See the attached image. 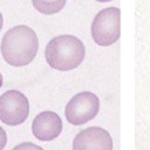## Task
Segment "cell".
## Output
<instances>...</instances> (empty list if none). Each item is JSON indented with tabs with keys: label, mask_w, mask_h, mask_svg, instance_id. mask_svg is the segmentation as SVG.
<instances>
[{
	"label": "cell",
	"mask_w": 150,
	"mask_h": 150,
	"mask_svg": "<svg viewBox=\"0 0 150 150\" xmlns=\"http://www.w3.org/2000/svg\"><path fill=\"white\" fill-rule=\"evenodd\" d=\"M0 49L4 60L9 66H27L35 59L38 54V36L28 26H15L8 29L4 35Z\"/></svg>",
	"instance_id": "1"
},
{
	"label": "cell",
	"mask_w": 150,
	"mask_h": 150,
	"mask_svg": "<svg viewBox=\"0 0 150 150\" xmlns=\"http://www.w3.org/2000/svg\"><path fill=\"white\" fill-rule=\"evenodd\" d=\"M45 53L46 61L53 69L67 71L82 63L86 56V48L76 36L59 35L47 43Z\"/></svg>",
	"instance_id": "2"
},
{
	"label": "cell",
	"mask_w": 150,
	"mask_h": 150,
	"mask_svg": "<svg viewBox=\"0 0 150 150\" xmlns=\"http://www.w3.org/2000/svg\"><path fill=\"white\" fill-rule=\"evenodd\" d=\"M121 35V11L108 7L100 11L91 22V36L96 45L107 47L115 43Z\"/></svg>",
	"instance_id": "3"
},
{
	"label": "cell",
	"mask_w": 150,
	"mask_h": 150,
	"mask_svg": "<svg viewBox=\"0 0 150 150\" xmlns=\"http://www.w3.org/2000/svg\"><path fill=\"white\" fill-rule=\"evenodd\" d=\"M100 100L90 93L83 91L76 94L66 105L64 116L70 124L81 125L91 121L98 112Z\"/></svg>",
	"instance_id": "4"
},
{
	"label": "cell",
	"mask_w": 150,
	"mask_h": 150,
	"mask_svg": "<svg viewBox=\"0 0 150 150\" xmlns=\"http://www.w3.org/2000/svg\"><path fill=\"white\" fill-rule=\"evenodd\" d=\"M29 115L28 98L19 90H8L0 96V121L8 125L23 123Z\"/></svg>",
	"instance_id": "5"
},
{
	"label": "cell",
	"mask_w": 150,
	"mask_h": 150,
	"mask_svg": "<svg viewBox=\"0 0 150 150\" xmlns=\"http://www.w3.org/2000/svg\"><path fill=\"white\" fill-rule=\"evenodd\" d=\"M74 150H111L112 139L107 130L91 127L80 131L73 142Z\"/></svg>",
	"instance_id": "6"
},
{
	"label": "cell",
	"mask_w": 150,
	"mask_h": 150,
	"mask_svg": "<svg viewBox=\"0 0 150 150\" xmlns=\"http://www.w3.org/2000/svg\"><path fill=\"white\" fill-rule=\"evenodd\" d=\"M62 130V121L56 112L42 111L35 116L32 123V131L35 138L48 142L56 138Z\"/></svg>",
	"instance_id": "7"
},
{
	"label": "cell",
	"mask_w": 150,
	"mask_h": 150,
	"mask_svg": "<svg viewBox=\"0 0 150 150\" xmlns=\"http://www.w3.org/2000/svg\"><path fill=\"white\" fill-rule=\"evenodd\" d=\"M67 0H32L35 9L42 14H55L63 9Z\"/></svg>",
	"instance_id": "8"
},
{
	"label": "cell",
	"mask_w": 150,
	"mask_h": 150,
	"mask_svg": "<svg viewBox=\"0 0 150 150\" xmlns=\"http://www.w3.org/2000/svg\"><path fill=\"white\" fill-rule=\"evenodd\" d=\"M6 142H7V135H6V131L0 127V150L5 148Z\"/></svg>",
	"instance_id": "9"
},
{
	"label": "cell",
	"mask_w": 150,
	"mask_h": 150,
	"mask_svg": "<svg viewBox=\"0 0 150 150\" xmlns=\"http://www.w3.org/2000/svg\"><path fill=\"white\" fill-rule=\"evenodd\" d=\"M14 149H34V150H40L41 148L35 145V144H30V143H23L20 145H16Z\"/></svg>",
	"instance_id": "10"
},
{
	"label": "cell",
	"mask_w": 150,
	"mask_h": 150,
	"mask_svg": "<svg viewBox=\"0 0 150 150\" xmlns=\"http://www.w3.org/2000/svg\"><path fill=\"white\" fill-rule=\"evenodd\" d=\"M2 25H4V19H2V14L0 13V30L2 28Z\"/></svg>",
	"instance_id": "11"
},
{
	"label": "cell",
	"mask_w": 150,
	"mask_h": 150,
	"mask_svg": "<svg viewBox=\"0 0 150 150\" xmlns=\"http://www.w3.org/2000/svg\"><path fill=\"white\" fill-rule=\"evenodd\" d=\"M1 86H2V75L0 74V88H1Z\"/></svg>",
	"instance_id": "12"
},
{
	"label": "cell",
	"mask_w": 150,
	"mask_h": 150,
	"mask_svg": "<svg viewBox=\"0 0 150 150\" xmlns=\"http://www.w3.org/2000/svg\"><path fill=\"white\" fill-rule=\"evenodd\" d=\"M98 2H108V1H111V0H96Z\"/></svg>",
	"instance_id": "13"
}]
</instances>
